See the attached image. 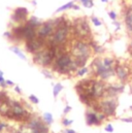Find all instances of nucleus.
Masks as SVG:
<instances>
[{
	"instance_id": "1",
	"label": "nucleus",
	"mask_w": 132,
	"mask_h": 133,
	"mask_svg": "<svg viewBox=\"0 0 132 133\" xmlns=\"http://www.w3.org/2000/svg\"><path fill=\"white\" fill-rule=\"evenodd\" d=\"M69 53L71 54V56L73 57L74 61L76 62L80 68L87 66V63L93 54L92 49L89 45L88 41L77 38L72 40V44H70Z\"/></svg>"
},
{
	"instance_id": "2",
	"label": "nucleus",
	"mask_w": 132,
	"mask_h": 133,
	"mask_svg": "<svg viewBox=\"0 0 132 133\" xmlns=\"http://www.w3.org/2000/svg\"><path fill=\"white\" fill-rule=\"evenodd\" d=\"M58 55V46L49 43L47 41V46L39 52L32 55V61L42 68H51L56 57Z\"/></svg>"
},
{
	"instance_id": "3",
	"label": "nucleus",
	"mask_w": 132,
	"mask_h": 133,
	"mask_svg": "<svg viewBox=\"0 0 132 133\" xmlns=\"http://www.w3.org/2000/svg\"><path fill=\"white\" fill-rule=\"evenodd\" d=\"M73 60V57L69 52H59L53 65L51 66V70L53 72H57L61 75L72 76L69 70L70 64Z\"/></svg>"
},
{
	"instance_id": "4",
	"label": "nucleus",
	"mask_w": 132,
	"mask_h": 133,
	"mask_svg": "<svg viewBox=\"0 0 132 133\" xmlns=\"http://www.w3.org/2000/svg\"><path fill=\"white\" fill-rule=\"evenodd\" d=\"M71 34L75 35L77 39H82L86 41L92 39V30L90 28L88 20L86 18L75 19L71 27Z\"/></svg>"
},
{
	"instance_id": "5",
	"label": "nucleus",
	"mask_w": 132,
	"mask_h": 133,
	"mask_svg": "<svg viewBox=\"0 0 132 133\" xmlns=\"http://www.w3.org/2000/svg\"><path fill=\"white\" fill-rule=\"evenodd\" d=\"M100 111H102L107 118H114L117 115V108L119 105L118 98H108L104 97L98 100Z\"/></svg>"
},
{
	"instance_id": "6",
	"label": "nucleus",
	"mask_w": 132,
	"mask_h": 133,
	"mask_svg": "<svg viewBox=\"0 0 132 133\" xmlns=\"http://www.w3.org/2000/svg\"><path fill=\"white\" fill-rule=\"evenodd\" d=\"M24 126L29 130L30 133H51L50 132V126H48L42 118L38 116H32V118L24 123Z\"/></svg>"
},
{
	"instance_id": "7",
	"label": "nucleus",
	"mask_w": 132,
	"mask_h": 133,
	"mask_svg": "<svg viewBox=\"0 0 132 133\" xmlns=\"http://www.w3.org/2000/svg\"><path fill=\"white\" fill-rule=\"evenodd\" d=\"M55 29H56V25L54 19L42 22L41 25L37 28V37L48 41V39H50V37L53 35Z\"/></svg>"
},
{
	"instance_id": "8",
	"label": "nucleus",
	"mask_w": 132,
	"mask_h": 133,
	"mask_svg": "<svg viewBox=\"0 0 132 133\" xmlns=\"http://www.w3.org/2000/svg\"><path fill=\"white\" fill-rule=\"evenodd\" d=\"M24 45H25V50L27 53L34 55L35 53L39 52L40 50H42L47 46V40L41 39L39 37H35L33 39L24 41Z\"/></svg>"
},
{
	"instance_id": "9",
	"label": "nucleus",
	"mask_w": 132,
	"mask_h": 133,
	"mask_svg": "<svg viewBox=\"0 0 132 133\" xmlns=\"http://www.w3.org/2000/svg\"><path fill=\"white\" fill-rule=\"evenodd\" d=\"M115 72H116V76L117 78L119 79L120 83H127L130 77H131V70L129 67L125 64H122L120 63L119 61H116L115 62Z\"/></svg>"
},
{
	"instance_id": "10",
	"label": "nucleus",
	"mask_w": 132,
	"mask_h": 133,
	"mask_svg": "<svg viewBox=\"0 0 132 133\" xmlns=\"http://www.w3.org/2000/svg\"><path fill=\"white\" fill-rule=\"evenodd\" d=\"M28 19L29 10L26 7H17L16 9H14L11 15V22H14L16 25L25 24Z\"/></svg>"
},
{
	"instance_id": "11",
	"label": "nucleus",
	"mask_w": 132,
	"mask_h": 133,
	"mask_svg": "<svg viewBox=\"0 0 132 133\" xmlns=\"http://www.w3.org/2000/svg\"><path fill=\"white\" fill-rule=\"evenodd\" d=\"M125 90V84H106L105 87V97L108 98H118V96L123 93Z\"/></svg>"
},
{
	"instance_id": "12",
	"label": "nucleus",
	"mask_w": 132,
	"mask_h": 133,
	"mask_svg": "<svg viewBox=\"0 0 132 133\" xmlns=\"http://www.w3.org/2000/svg\"><path fill=\"white\" fill-rule=\"evenodd\" d=\"M105 87H106L105 82H103L99 78H95L94 84L91 88V91L96 100H100L105 97Z\"/></svg>"
},
{
	"instance_id": "13",
	"label": "nucleus",
	"mask_w": 132,
	"mask_h": 133,
	"mask_svg": "<svg viewBox=\"0 0 132 133\" xmlns=\"http://www.w3.org/2000/svg\"><path fill=\"white\" fill-rule=\"evenodd\" d=\"M85 118H86V124L88 126H100V125L103 124L99 120L97 112L95 110H93L92 108H90V107H87Z\"/></svg>"
},
{
	"instance_id": "14",
	"label": "nucleus",
	"mask_w": 132,
	"mask_h": 133,
	"mask_svg": "<svg viewBox=\"0 0 132 133\" xmlns=\"http://www.w3.org/2000/svg\"><path fill=\"white\" fill-rule=\"evenodd\" d=\"M124 22L127 32L132 36V4L127 6L124 10Z\"/></svg>"
},
{
	"instance_id": "15",
	"label": "nucleus",
	"mask_w": 132,
	"mask_h": 133,
	"mask_svg": "<svg viewBox=\"0 0 132 133\" xmlns=\"http://www.w3.org/2000/svg\"><path fill=\"white\" fill-rule=\"evenodd\" d=\"M88 43H89V45L91 46L92 52H93L95 55H102V54L105 53V49H104V46H102L101 44L97 43L94 39H90V40L88 41Z\"/></svg>"
},
{
	"instance_id": "16",
	"label": "nucleus",
	"mask_w": 132,
	"mask_h": 133,
	"mask_svg": "<svg viewBox=\"0 0 132 133\" xmlns=\"http://www.w3.org/2000/svg\"><path fill=\"white\" fill-rule=\"evenodd\" d=\"M9 50H10L15 55H17L19 58H21L22 60H27L26 55L21 51V49H20L19 46H17V45H10V46H9Z\"/></svg>"
},
{
	"instance_id": "17",
	"label": "nucleus",
	"mask_w": 132,
	"mask_h": 133,
	"mask_svg": "<svg viewBox=\"0 0 132 133\" xmlns=\"http://www.w3.org/2000/svg\"><path fill=\"white\" fill-rule=\"evenodd\" d=\"M27 24H29V25H31L32 27H35V28H38L40 25H41V21L37 18V17H35V16H31V17H29V19L27 20V22H26Z\"/></svg>"
},
{
	"instance_id": "18",
	"label": "nucleus",
	"mask_w": 132,
	"mask_h": 133,
	"mask_svg": "<svg viewBox=\"0 0 132 133\" xmlns=\"http://www.w3.org/2000/svg\"><path fill=\"white\" fill-rule=\"evenodd\" d=\"M115 62H116V59H114L110 56H105L102 58V63L105 67H114Z\"/></svg>"
},
{
	"instance_id": "19",
	"label": "nucleus",
	"mask_w": 132,
	"mask_h": 133,
	"mask_svg": "<svg viewBox=\"0 0 132 133\" xmlns=\"http://www.w3.org/2000/svg\"><path fill=\"white\" fill-rule=\"evenodd\" d=\"M42 120L48 126H51L54 123V117H53V115L51 112H44L42 115Z\"/></svg>"
},
{
	"instance_id": "20",
	"label": "nucleus",
	"mask_w": 132,
	"mask_h": 133,
	"mask_svg": "<svg viewBox=\"0 0 132 133\" xmlns=\"http://www.w3.org/2000/svg\"><path fill=\"white\" fill-rule=\"evenodd\" d=\"M62 90H63V85L61 83H58V84L54 85V87H53V96H54V98H57L58 95L62 92Z\"/></svg>"
},
{
	"instance_id": "21",
	"label": "nucleus",
	"mask_w": 132,
	"mask_h": 133,
	"mask_svg": "<svg viewBox=\"0 0 132 133\" xmlns=\"http://www.w3.org/2000/svg\"><path fill=\"white\" fill-rule=\"evenodd\" d=\"M90 72V68L87 66L85 67H81V68H78V70L75 72V76H77V77H84L86 74H88Z\"/></svg>"
},
{
	"instance_id": "22",
	"label": "nucleus",
	"mask_w": 132,
	"mask_h": 133,
	"mask_svg": "<svg viewBox=\"0 0 132 133\" xmlns=\"http://www.w3.org/2000/svg\"><path fill=\"white\" fill-rule=\"evenodd\" d=\"M73 4H74V1H69V2H67L66 4L60 6L59 8H57V9H56V12L58 14V12H61V11H65L67 9H71L72 6H73Z\"/></svg>"
},
{
	"instance_id": "23",
	"label": "nucleus",
	"mask_w": 132,
	"mask_h": 133,
	"mask_svg": "<svg viewBox=\"0 0 132 133\" xmlns=\"http://www.w3.org/2000/svg\"><path fill=\"white\" fill-rule=\"evenodd\" d=\"M41 73H42L47 78H50V79H53V78H54L53 71L50 70L49 68H43V69H41Z\"/></svg>"
},
{
	"instance_id": "24",
	"label": "nucleus",
	"mask_w": 132,
	"mask_h": 133,
	"mask_svg": "<svg viewBox=\"0 0 132 133\" xmlns=\"http://www.w3.org/2000/svg\"><path fill=\"white\" fill-rule=\"evenodd\" d=\"M91 22L93 23V25L95 26V27H100L101 25H102V22L99 20L97 17H91Z\"/></svg>"
},
{
	"instance_id": "25",
	"label": "nucleus",
	"mask_w": 132,
	"mask_h": 133,
	"mask_svg": "<svg viewBox=\"0 0 132 133\" xmlns=\"http://www.w3.org/2000/svg\"><path fill=\"white\" fill-rule=\"evenodd\" d=\"M61 122H62V125H63L64 127H69V126H71L72 123H73V121H72V120H69L68 118H63Z\"/></svg>"
},
{
	"instance_id": "26",
	"label": "nucleus",
	"mask_w": 132,
	"mask_h": 133,
	"mask_svg": "<svg viewBox=\"0 0 132 133\" xmlns=\"http://www.w3.org/2000/svg\"><path fill=\"white\" fill-rule=\"evenodd\" d=\"M28 99H29V101H30L32 104H38V103H39V99H38L35 95H33V94L28 97Z\"/></svg>"
},
{
	"instance_id": "27",
	"label": "nucleus",
	"mask_w": 132,
	"mask_h": 133,
	"mask_svg": "<svg viewBox=\"0 0 132 133\" xmlns=\"http://www.w3.org/2000/svg\"><path fill=\"white\" fill-rule=\"evenodd\" d=\"M108 17H109V18H110L113 21H115V20H117L118 15H117V12H116V11L111 10V11H108Z\"/></svg>"
},
{
	"instance_id": "28",
	"label": "nucleus",
	"mask_w": 132,
	"mask_h": 133,
	"mask_svg": "<svg viewBox=\"0 0 132 133\" xmlns=\"http://www.w3.org/2000/svg\"><path fill=\"white\" fill-rule=\"evenodd\" d=\"M83 5H84L85 7H87V8H92V7L94 6V2H93L92 0H89V1H87V2H85V3H83Z\"/></svg>"
},
{
	"instance_id": "29",
	"label": "nucleus",
	"mask_w": 132,
	"mask_h": 133,
	"mask_svg": "<svg viewBox=\"0 0 132 133\" xmlns=\"http://www.w3.org/2000/svg\"><path fill=\"white\" fill-rule=\"evenodd\" d=\"M104 130H105L107 133H113L114 132V127H113V125H111V124H107V125L105 126Z\"/></svg>"
},
{
	"instance_id": "30",
	"label": "nucleus",
	"mask_w": 132,
	"mask_h": 133,
	"mask_svg": "<svg viewBox=\"0 0 132 133\" xmlns=\"http://www.w3.org/2000/svg\"><path fill=\"white\" fill-rule=\"evenodd\" d=\"M3 36H4L5 38H7V39L11 40V38H12V33H11V31H10V30H9V31H5V32L3 33Z\"/></svg>"
},
{
	"instance_id": "31",
	"label": "nucleus",
	"mask_w": 132,
	"mask_h": 133,
	"mask_svg": "<svg viewBox=\"0 0 132 133\" xmlns=\"http://www.w3.org/2000/svg\"><path fill=\"white\" fill-rule=\"evenodd\" d=\"M113 24L116 26V31H119L120 29H121V23L119 22V21H117V20H115V21H113Z\"/></svg>"
},
{
	"instance_id": "32",
	"label": "nucleus",
	"mask_w": 132,
	"mask_h": 133,
	"mask_svg": "<svg viewBox=\"0 0 132 133\" xmlns=\"http://www.w3.org/2000/svg\"><path fill=\"white\" fill-rule=\"evenodd\" d=\"M6 128H7V124L4 123V122H1V123H0V133L3 132Z\"/></svg>"
},
{
	"instance_id": "33",
	"label": "nucleus",
	"mask_w": 132,
	"mask_h": 133,
	"mask_svg": "<svg viewBox=\"0 0 132 133\" xmlns=\"http://www.w3.org/2000/svg\"><path fill=\"white\" fill-rule=\"evenodd\" d=\"M71 109H72V107H71L70 105H68V104H67V105H66L65 107H64V110H63V114H64V115H67V114H69V112L71 111Z\"/></svg>"
},
{
	"instance_id": "34",
	"label": "nucleus",
	"mask_w": 132,
	"mask_h": 133,
	"mask_svg": "<svg viewBox=\"0 0 132 133\" xmlns=\"http://www.w3.org/2000/svg\"><path fill=\"white\" fill-rule=\"evenodd\" d=\"M121 121L124 123H132V117L131 118H121Z\"/></svg>"
},
{
	"instance_id": "35",
	"label": "nucleus",
	"mask_w": 132,
	"mask_h": 133,
	"mask_svg": "<svg viewBox=\"0 0 132 133\" xmlns=\"http://www.w3.org/2000/svg\"><path fill=\"white\" fill-rule=\"evenodd\" d=\"M14 89H15V92H16L17 94H19V95H21V94H22V89H21L19 86H15V88H14Z\"/></svg>"
},
{
	"instance_id": "36",
	"label": "nucleus",
	"mask_w": 132,
	"mask_h": 133,
	"mask_svg": "<svg viewBox=\"0 0 132 133\" xmlns=\"http://www.w3.org/2000/svg\"><path fill=\"white\" fill-rule=\"evenodd\" d=\"M5 83H6V85H7V86H9V87L15 86V83H14V82H11V81H9V79H6V81H5Z\"/></svg>"
},
{
	"instance_id": "37",
	"label": "nucleus",
	"mask_w": 132,
	"mask_h": 133,
	"mask_svg": "<svg viewBox=\"0 0 132 133\" xmlns=\"http://www.w3.org/2000/svg\"><path fill=\"white\" fill-rule=\"evenodd\" d=\"M64 133H76L73 129H69V128H66L64 130Z\"/></svg>"
},
{
	"instance_id": "38",
	"label": "nucleus",
	"mask_w": 132,
	"mask_h": 133,
	"mask_svg": "<svg viewBox=\"0 0 132 133\" xmlns=\"http://www.w3.org/2000/svg\"><path fill=\"white\" fill-rule=\"evenodd\" d=\"M71 9H74V10H80V9H81V7H80V6L77 5V4H75V3H74Z\"/></svg>"
},
{
	"instance_id": "39",
	"label": "nucleus",
	"mask_w": 132,
	"mask_h": 133,
	"mask_svg": "<svg viewBox=\"0 0 132 133\" xmlns=\"http://www.w3.org/2000/svg\"><path fill=\"white\" fill-rule=\"evenodd\" d=\"M5 78H4V75H0V84H2V83H5Z\"/></svg>"
},
{
	"instance_id": "40",
	"label": "nucleus",
	"mask_w": 132,
	"mask_h": 133,
	"mask_svg": "<svg viewBox=\"0 0 132 133\" xmlns=\"http://www.w3.org/2000/svg\"><path fill=\"white\" fill-rule=\"evenodd\" d=\"M101 2H103V3H107L108 0H101Z\"/></svg>"
},
{
	"instance_id": "41",
	"label": "nucleus",
	"mask_w": 132,
	"mask_h": 133,
	"mask_svg": "<svg viewBox=\"0 0 132 133\" xmlns=\"http://www.w3.org/2000/svg\"><path fill=\"white\" fill-rule=\"evenodd\" d=\"M82 3H85V2H87V1H89V0H80Z\"/></svg>"
},
{
	"instance_id": "42",
	"label": "nucleus",
	"mask_w": 132,
	"mask_h": 133,
	"mask_svg": "<svg viewBox=\"0 0 132 133\" xmlns=\"http://www.w3.org/2000/svg\"><path fill=\"white\" fill-rule=\"evenodd\" d=\"M129 48H130V50H132V40L130 41V44H129Z\"/></svg>"
},
{
	"instance_id": "43",
	"label": "nucleus",
	"mask_w": 132,
	"mask_h": 133,
	"mask_svg": "<svg viewBox=\"0 0 132 133\" xmlns=\"http://www.w3.org/2000/svg\"><path fill=\"white\" fill-rule=\"evenodd\" d=\"M0 75H4V73H3V71H2V70H0Z\"/></svg>"
},
{
	"instance_id": "44",
	"label": "nucleus",
	"mask_w": 132,
	"mask_h": 133,
	"mask_svg": "<svg viewBox=\"0 0 132 133\" xmlns=\"http://www.w3.org/2000/svg\"><path fill=\"white\" fill-rule=\"evenodd\" d=\"M32 4H33V5H36V0H34V1H33Z\"/></svg>"
},
{
	"instance_id": "45",
	"label": "nucleus",
	"mask_w": 132,
	"mask_h": 133,
	"mask_svg": "<svg viewBox=\"0 0 132 133\" xmlns=\"http://www.w3.org/2000/svg\"><path fill=\"white\" fill-rule=\"evenodd\" d=\"M130 78L132 79V70H131V77H130Z\"/></svg>"
},
{
	"instance_id": "46",
	"label": "nucleus",
	"mask_w": 132,
	"mask_h": 133,
	"mask_svg": "<svg viewBox=\"0 0 132 133\" xmlns=\"http://www.w3.org/2000/svg\"><path fill=\"white\" fill-rule=\"evenodd\" d=\"M130 109H131V111H132V105L130 106Z\"/></svg>"
},
{
	"instance_id": "47",
	"label": "nucleus",
	"mask_w": 132,
	"mask_h": 133,
	"mask_svg": "<svg viewBox=\"0 0 132 133\" xmlns=\"http://www.w3.org/2000/svg\"><path fill=\"white\" fill-rule=\"evenodd\" d=\"M131 94H132V86H131Z\"/></svg>"
},
{
	"instance_id": "48",
	"label": "nucleus",
	"mask_w": 132,
	"mask_h": 133,
	"mask_svg": "<svg viewBox=\"0 0 132 133\" xmlns=\"http://www.w3.org/2000/svg\"><path fill=\"white\" fill-rule=\"evenodd\" d=\"M92 1H94V0H92Z\"/></svg>"
},
{
	"instance_id": "49",
	"label": "nucleus",
	"mask_w": 132,
	"mask_h": 133,
	"mask_svg": "<svg viewBox=\"0 0 132 133\" xmlns=\"http://www.w3.org/2000/svg\"><path fill=\"white\" fill-rule=\"evenodd\" d=\"M0 123H1V122H0Z\"/></svg>"
}]
</instances>
